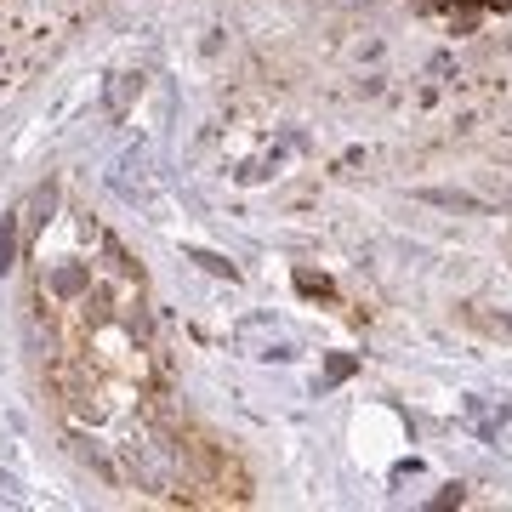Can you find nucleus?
<instances>
[{"instance_id": "1", "label": "nucleus", "mask_w": 512, "mask_h": 512, "mask_svg": "<svg viewBox=\"0 0 512 512\" xmlns=\"http://www.w3.org/2000/svg\"><path fill=\"white\" fill-rule=\"evenodd\" d=\"M421 205H439V211H461V217H490V205L461 194V188H416Z\"/></svg>"}, {"instance_id": "2", "label": "nucleus", "mask_w": 512, "mask_h": 512, "mask_svg": "<svg viewBox=\"0 0 512 512\" xmlns=\"http://www.w3.org/2000/svg\"><path fill=\"white\" fill-rule=\"evenodd\" d=\"M18 251H23V211H6L0 217V279L18 268Z\"/></svg>"}, {"instance_id": "3", "label": "nucleus", "mask_w": 512, "mask_h": 512, "mask_svg": "<svg viewBox=\"0 0 512 512\" xmlns=\"http://www.w3.org/2000/svg\"><path fill=\"white\" fill-rule=\"evenodd\" d=\"M52 211H57V183H46V188H35V205H29V217H23V239H35L46 222H52Z\"/></svg>"}, {"instance_id": "4", "label": "nucleus", "mask_w": 512, "mask_h": 512, "mask_svg": "<svg viewBox=\"0 0 512 512\" xmlns=\"http://www.w3.org/2000/svg\"><path fill=\"white\" fill-rule=\"evenodd\" d=\"M137 92H143V74H114V86H109V97H103V109H109V114H126V103H131V97H137Z\"/></svg>"}, {"instance_id": "5", "label": "nucleus", "mask_w": 512, "mask_h": 512, "mask_svg": "<svg viewBox=\"0 0 512 512\" xmlns=\"http://www.w3.org/2000/svg\"><path fill=\"white\" fill-rule=\"evenodd\" d=\"M188 262H200V268H205L211 279H239V268H234V262H228L222 251H205V245H194V251H188Z\"/></svg>"}, {"instance_id": "6", "label": "nucleus", "mask_w": 512, "mask_h": 512, "mask_svg": "<svg viewBox=\"0 0 512 512\" xmlns=\"http://www.w3.org/2000/svg\"><path fill=\"white\" fill-rule=\"evenodd\" d=\"M52 291H57V296L92 291V268H57V274H52Z\"/></svg>"}, {"instance_id": "7", "label": "nucleus", "mask_w": 512, "mask_h": 512, "mask_svg": "<svg viewBox=\"0 0 512 512\" xmlns=\"http://www.w3.org/2000/svg\"><path fill=\"white\" fill-rule=\"evenodd\" d=\"M279 165H285V154H262V160H251L245 171H239V183H268V177H279Z\"/></svg>"}, {"instance_id": "8", "label": "nucleus", "mask_w": 512, "mask_h": 512, "mask_svg": "<svg viewBox=\"0 0 512 512\" xmlns=\"http://www.w3.org/2000/svg\"><path fill=\"white\" fill-rule=\"evenodd\" d=\"M296 285H302V296H330V279L325 274H308V268L296 274Z\"/></svg>"}]
</instances>
